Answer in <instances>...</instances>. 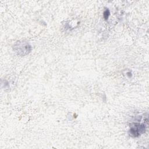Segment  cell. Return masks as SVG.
Masks as SVG:
<instances>
[{
  "instance_id": "1",
  "label": "cell",
  "mask_w": 149,
  "mask_h": 149,
  "mask_svg": "<svg viewBox=\"0 0 149 149\" xmlns=\"http://www.w3.org/2000/svg\"><path fill=\"white\" fill-rule=\"evenodd\" d=\"M147 129V124L144 123H132L130 125L129 134L133 137H138L144 133Z\"/></svg>"
},
{
  "instance_id": "2",
  "label": "cell",
  "mask_w": 149,
  "mask_h": 149,
  "mask_svg": "<svg viewBox=\"0 0 149 149\" xmlns=\"http://www.w3.org/2000/svg\"><path fill=\"white\" fill-rule=\"evenodd\" d=\"M14 49L19 55L24 56L28 55L31 51L32 48L27 42L18 41L15 45Z\"/></svg>"
},
{
  "instance_id": "3",
  "label": "cell",
  "mask_w": 149,
  "mask_h": 149,
  "mask_svg": "<svg viewBox=\"0 0 149 149\" xmlns=\"http://www.w3.org/2000/svg\"><path fill=\"white\" fill-rule=\"evenodd\" d=\"M110 16V10L108 8H105L103 12V17L105 20H107Z\"/></svg>"
},
{
  "instance_id": "4",
  "label": "cell",
  "mask_w": 149,
  "mask_h": 149,
  "mask_svg": "<svg viewBox=\"0 0 149 149\" xmlns=\"http://www.w3.org/2000/svg\"><path fill=\"white\" fill-rule=\"evenodd\" d=\"M127 76H128L129 77H132V73L130 72H127Z\"/></svg>"
}]
</instances>
